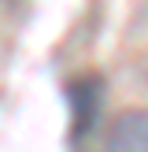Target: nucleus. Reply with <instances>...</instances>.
Listing matches in <instances>:
<instances>
[{"mask_svg": "<svg viewBox=\"0 0 148 152\" xmlns=\"http://www.w3.org/2000/svg\"><path fill=\"white\" fill-rule=\"evenodd\" d=\"M104 152H148V108L122 111L104 134Z\"/></svg>", "mask_w": 148, "mask_h": 152, "instance_id": "2", "label": "nucleus"}, {"mask_svg": "<svg viewBox=\"0 0 148 152\" xmlns=\"http://www.w3.org/2000/svg\"><path fill=\"white\" fill-rule=\"evenodd\" d=\"M67 100H70V137L81 141L93 134L96 119H100V104H104V78L100 74H81L67 86Z\"/></svg>", "mask_w": 148, "mask_h": 152, "instance_id": "1", "label": "nucleus"}]
</instances>
